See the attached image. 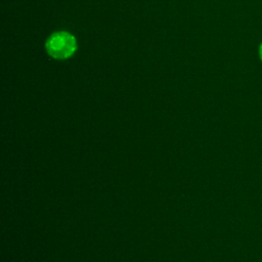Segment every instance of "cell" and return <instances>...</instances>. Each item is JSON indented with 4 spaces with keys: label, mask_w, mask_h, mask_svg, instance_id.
I'll use <instances>...</instances> for the list:
<instances>
[{
    "label": "cell",
    "mask_w": 262,
    "mask_h": 262,
    "mask_svg": "<svg viewBox=\"0 0 262 262\" xmlns=\"http://www.w3.org/2000/svg\"><path fill=\"white\" fill-rule=\"evenodd\" d=\"M47 53L54 59H67L77 50V40L69 32H55L46 41Z\"/></svg>",
    "instance_id": "6da1fadb"
},
{
    "label": "cell",
    "mask_w": 262,
    "mask_h": 262,
    "mask_svg": "<svg viewBox=\"0 0 262 262\" xmlns=\"http://www.w3.org/2000/svg\"><path fill=\"white\" fill-rule=\"evenodd\" d=\"M259 56H260V59H261V61H262V43H261L260 46H259Z\"/></svg>",
    "instance_id": "7a4b0ae2"
}]
</instances>
